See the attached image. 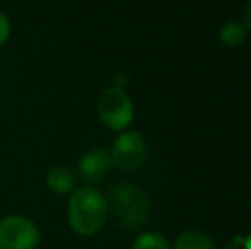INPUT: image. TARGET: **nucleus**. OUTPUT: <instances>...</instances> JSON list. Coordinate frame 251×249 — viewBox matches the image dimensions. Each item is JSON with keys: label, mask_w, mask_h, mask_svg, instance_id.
<instances>
[{"label": "nucleus", "mask_w": 251, "mask_h": 249, "mask_svg": "<svg viewBox=\"0 0 251 249\" xmlns=\"http://www.w3.org/2000/svg\"><path fill=\"white\" fill-rule=\"evenodd\" d=\"M109 215V202L98 188L80 186L70 193L67 220L70 229L82 237L96 236Z\"/></svg>", "instance_id": "1"}, {"label": "nucleus", "mask_w": 251, "mask_h": 249, "mask_svg": "<svg viewBox=\"0 0 251 249\" xmlns=\"http://www.w3.org/2000/svg\"><path fill=\"white\" fill-rule=\"evenodd\" d=\"M111 208L122 227L139 230L149 217V198L135 184L122 183L111 191Z\"/></svg>", "instance_id": "2"}, {"label": "nucleus", "mask_w": 251, "mask_h": 249, "mask_svg": "<svg viewBox=\"0 0 251 249\" xmlns=\"http://www.w3.org/2000/svg\"><path fill=\"white\" fill-rule=\"evenodd\" d=\"M98 116L106 128L125 132L135 118V108L125 89L111 86L102 91L98 99Z\"/></svg>", "instance_id": "3"}, {"label": "nucleus", "mask_w": 251, "mask_h": 249, "mask_svg": "<svg viewBox=\"0 0 251 249\" xmlns=\"http://www.w3.org/2000/svg\"><path fill=\"white\" fill-rule=\"evenodd\" d=\"M41 232L38 226L24 215H5L0 219V249H36Z\"/></svg>", "instance_id": "4"}, {"label": "nucleus", "mask_w": 251, "mask_h": 249, "mask_svg": "<svg viewBox=\"0 0 251 249\" xmlns=\"http://www.w3.org/2000/svg\"><path fill=\"white\" fill-rule=\"evenodd\" d=\"M111 162L122 171H135L147 157V143L139 132H122L109 150Z\"/></svg>", "instance_id": "5"}, {"label": "nucleus", "mask_w": 251, "mask_h": 249, "mask_svg": "<svg viewBox=\"0 0 251 249\" xmlns=\"http://www.w3.org/2000/svg\"><path fill=\"white\" fill-rule=\"evenodd\" d=\"M111 166V156L108 150L102 147H93L80 156L79 162H77V173L89 186H93L108 174Z\"/></svg>", "instance_id": "6"}, {"label": "nucleus", "mask_w": 251, "mask_h": 249, "mask_svg": "<svg viewBox=\"0 0 251 249\" xmlns=\"http://www.w3.org/2000/svg\"><path fill=\"white\" fill-rule=\"evenodd\" d=\"M45 184L55 195H70L75 189V176L65 166H51L45 174Z\"/></svg>", "instance_id": "7"}, {"label": "nucleus", "mask_w": 251, "mask_h": 249, "mask_svg": "<svg viewBox=\"0 0 251 249\" xmlns=\"http://www.w3.org/2000/svg\"><path fill=\"white\" fill-rule=\"evenodd\" d=\"M175 249H215V244L200 230H185L176 237Z\"/></svg>", "instance_id": "8"}, {"label": "nucleus", "mask_w": 251, "mask_h": 249, "mask_svg": "<svg viewBox=\"0 0 251 249\" xmlns=\"http://www.w3.org/2000/svg\"><path fill=\"white\" fill-rule=\"evenodd\" d=\"M246 34H248V29L245 27V24L238 23V21H229L221 27L219 38H221V41L226 46L236 48L241 46L246 41Z\"/></svg>", "instance_id": "9"}, {"label": "nucleus", "mask_w": 251, "mask_h": 249, "mask_svg": "<svg viewBox=\"0 0 251 249\" xmlns=\"http://www.w3.org/2000/svg\"><path fill=\"white\" fill-rule=\"evenodd\" d=\"M132 249H169V243L159 232H144L133 241Z\"/></svg>", "instance_id": "10"}, {"label": "nucleus", "mask_w": 251, "mask_h": 249, "mask_svg": "<svg viewBox=\"0 0 251 249\" xmlns=\"http://www.w3.org/2000/svg\"><path fill=\"white\" fill-rule=\"evenodd\" d=\"M10 33H12V24H10V19L7 17L5 12L0 10V48L9 41Z\"/></svg>", "instance_id": "11"}, {"label": "nucleus", "mask_w": 251, "mask_h": 249, "mask_svg": "<svg viewBox=\"0 0 251 249\" xmlns=\"http://www.w3.org/2000/svg\"><path fill=\"white\" fill-rule=\"evenodd\" d=\"M243 24H245L246 29L251 31V0L246 3L245 7V12H243Z\"/></svg>", "instance_id": "12"}, {"label": "nucleus", "mask_w": 251, "mask_h": 249, "mask_svg": "<svg viewBox=\"0 0 251 249\" xmlns=\"http://www.w3.org/2000/svg\"><path fill=\"white\" fill-rule=\"evenodd\" d=\"M243 249H251V234L243 239Z\"/></svg>", "instance_id": "13"}, {"label": "nucleus", "mask_w": 251, "mask_h": 249, "mask_svg": "<svg viewBox=\"0 0 251 249\" xmlns=\"http://www.w3.org/2000/svg\"><path fill=\"white\" fill-rule=\"evenodd\" d=\"M224 249H243V248L239 246V244H234V243H232V244H229V246H226Z\"/></svg>", "instance_id": "14"}]
</instances>
